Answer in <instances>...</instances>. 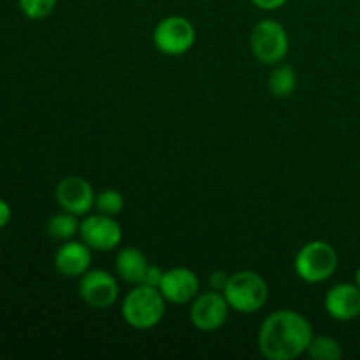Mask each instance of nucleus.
<instances>
[{
    "label": "nucleus",
    "instance_id": "1",
    "mask_svg": "<svg viewBox=\"0 0 360 360\" xmlns=\"http://www.w3.org/2000/svg\"><path fill=\"white\" fill-rule=\"evenodd\" d=\"M313 327L302 313L278 309L260 323L257 345L267 360H294L308 352Z\"/></svg>",
    "mask_w": 360,
    "mask_h": 360
},
{
    "label": "nucleus",
    "instance_id": "2",
    "mask_svg": "<svg viewBox=\"0 0 360 360\" xmlns=\"http://www.w3.org/2000/svg\"><path fill=\"white\" fill-rule=\"evenodd\" d=\"M167 301L158 288L148 285H134L122 301V316L127 326L137 330L157 327L164 320Z\"/></svg>",
    "mask_w": 360,
    "mask_h": 360
},
{
    "label": "nucleus",
    "instance_id": "3",
    "mask_svg": "<svg viewBox=\"0 0 360 360\" xmlns=\"http://www.w3.org/2000/svg\"><path fill=\"white\" fill-rule=\"evenodd\" d=\"M221 292L231 309L245 315L260 311L269 299V287L255 271H239L231 274Z\"/></svg>",
    "mask_w": 360,
    "mask_h": 360
},
{
    "label": "nucleus",
    "instance_id": "4",
    "mask_svg": "<svg viewBox=\"0 0 360 360\" xmlns=\"http://www.w3.org/2000/svg\"><path fill=\"white\" fill-rule=\"evenodd\" d=\"M340 255L330 243L315 239L302 246L294 260L297 276L306 283H323L329 280L338 269Z\"/></svg>",
    "mask_w": 360,
    "mask_h": 360
},
{
    "label": "nucleus",
    "instance_id": "5",
    "mask_svg": "<svg viewBox=\"0 0 360 360\" xmlns=\"http://www.w3.org/2000/svg\"><path fill=\"white\" fill-rule=\"evenodd\" d=\"M252 53L259 62L266 65H278L288 53V34L283 25L276 20H260L253 27L250 37Z\"/></svg>",
    "mask_w": 360,
    "mask_h": 360
},
{
    "label": "nucleus",
    "instance_id": "6",
    "mask_svg": "<svg viewBox=\"0 0 360 360\" xmlns=\"http://www.w3.org/2000/svg\"><path fill=\"white\" fill-rule=\"evenodd\" d=\"M197 32L192 21L185 16H167L157 23L153 30V44L162 55L181 56L195 44Z\"/></svg>",
    "mask_w": 360,
    "mask_h": 360
},
{
    "label": "nucleus",
    "instance_id": "7",
    "mask_svg": "<svg viewBox=\"0 0 360 360\" xmlns=\"http://www.w3.org/2000/svg\"><path fill=\"white\" fill-rule=\"evenodd\" d=\"M229 311H231V306L224 292L211 288L210 292L199 294L190 302L188 316L195 329L202 333H213L227 322Z\"/></svg>",
    "mask_w": 360,
    "mask_h": 360
},
{
    "label": "nucleus",
    "instance_id": "8",
    "mask_svg": "<svg viewBox=\"0 0 360 360\" xmlns=\"http://www.w3.org/2000/svg\"><path fill=\"white\" fill-rule=\"evenodd\" d=\"M79 297L94 309H105L116 304L120 287L116 278L105 269H90L79 278Z\"/></svg>",
    "mask_w": 360,
    "mask_h": 360
},
{
    "label": "nucleus",
    "instance_id": "9",
    "mask_svg": "<svg viewBox=\"0 0 360 360\" xmlns=\"http://www.w3.org/2000/svg\"><path fill=\"white\" fill-rule=\"evenodd\" d=\"M81 241L86 243L94 252H111L122 245L123 231L122 225L109 214H90L81 221L79 227Z\"/></svg>",
    "mask_w": 360,
    "mask_h": 360
},
{
    "label": "nucleus",
    "instance_id": "10",
    "mask_svg": "<svg viewBox=\"0 0 360 360\" xmlns=\"http://www.w3.org/2000/svg\"><path fill=\"white\" fill-rule=\"evenodd\" d=\"M55 199L60 210L76 214V217H83L90 213L91 207H95L97 193L88 179L81 176H67L60 179L56 185Z\"/></svg>",
    "mask_w": 360,
    "mask_h": 360
},
{
    "label": "nucleus",
    "instance_id": "11",
    "mask_svg": "<svg viewBox=\"0 0 360 360\" xmlns=\"http://www.w3.org/2000/svg\"><path fill=\"white\" fill-rule=\"evenodd\" d=\"M158 290L169 304H190L200 294V281L199 276L188 267H172L164 271Z\"/></svg>",
    "mask_w": 360,
    "mask_h": 360
},
{
    "label": "nucleus",
    "instance_id": "12",
    "mask_svg": "<svg viewBox=\"0 0 360 360\" xmlns=\"http://www.w3.org/2000/svg\"><path fill=\"white\" fill-rule=\"evenodd\" d=\"M323 306L336 322H352L360 316V288L355 283H338L323 299Z\"/></svg>",
    "mask_w": 360,
    "mask_h": 360
},
{
    "label": "nucleus",
    "instance_id": "13",
    "mask_svg": "<svg viewBox=\"0 0 360 360\" xmlns=\"http://www.w3.org/2000/svg\"><path fill=\"white\" fill-rule=\"evenodd\" d=\"M94 250L84 241H63L55 253V269L63 278H81L91 266Z\"/></svg>",
    "mask_w": 360,
    "mask_h": 360
},
{
    "label": "nucleus",
    "instance_id": "14",
    "mask_svg": "<svg viewBox=\"0 0 360 360\" xmlns=\"http://www.w3.org/2000/svg\"><path fill=\"white\" fill-rule=\"evenodd\" d=\"M148 266H150L148 259L136 246H125V248H122L115 260L116 274L120 276V280L129 285L143 283V278Z\"/></svg>",
    "mask_w": 360,
    "mask_h": 360
},
{
    "label": "nucleus",
    "instance_id": "15",
    "mask_svg": "<svg viewBox=\"0 0 360 360\" xmlns=\"http://www.w3.org/2000/svg\"><path fill=\"white\" fill-rule=\"evenodd\" d=\"M81 221L77 220L76 214L67 213L62 210V213L53 214L48 220V234L49 238L56 239V241H70L79 234Z\"/></svg>",
    "mask_w": 360,
    "mask_h": 360
},
{
    "label": "nucleus",
    "instance_id": "16",
    "mask_svg": "<svg viewBox=\"0 0 360 360\" xmlns=\"http://www.w3.org/2000/svg\"><path fill=\"white\" fill-rule=\"evenodd\" d=\"M297 88V74L287 63H278L269 76V90L276 98H287Z\"/></svg>",
    "mask_w": 360,
    "mask_h": 360
},
{
    "label": "nucleus",
    "instance_id": "17",
    "mask_svg": "<svg viewBox=\"0 0 360 360\" xmlns=\"http://www.w3.org/2000/svg\"><path fill=\"white\" fill-rule=\"evenodd\" d=\"M306 355L313 360H340L343 357V348L340 341L330 336H313Z\"/></svg>",
    "mask_w": 360,
    "mask_h": 360
},
{
    "label": "nucleus",
    "instance_id": "18",
    "mask_svg": "<svg viewBox=\"0 0 360 360\" xmlns=\"http://www.w3.org/2000/svg\"><path fill=\"white\" fill-rule=\"evenodd\" d=\"M95 207H97L98 213L109 214V217H118L120 213L125 207V199H123L122 193L115 188H105L102 192L97 193V199H95Z\"/></svg>",
    "mask_w": 360,
    "mask_h": 360
},
{
    "label": "nucleus",
    "instance_id": "19",
    "mask_svg": "<svg viewBox=\"0 0 360 360\" xmlns=\"http://www.w3.org/2000/svg\"><path fill=\"white\" fill-rule=\"evenodd\" d=\"M58 0H18L21 14L28 20H44L55 11Z\"/></svg>",
    "mask_w": 360,
    "mask_h": 360
},
{
    "label": "nucleus",
    "instance_id": "20",
    "mask_svg": "<svg viewBox=\"0 0 360 360\" xmlns=\"http://www.w3.org/2000/svg\"><path fill=\"white\" fill-rule=\"evenodd\" d=\"M162 278H164V271H162L158 266H155V264H150L146 273H144L143 283L141 285H148V287L158 288L162 283Z\"/></svg>",
    "mask_w": 360,
    "mask_h": 360
},
{
    "label": "nucleus",
    "instance_id": "21",
    "mask_svg": "<svg viewBox=\"0 0 360 360\" xmlns=\"http://www.w3.org/2000/svg\"><path fill=\"white\" fill-rule=\"evenodd\" d=\"M229 280V274H225L224 271H213L210 276V285L213 290H224L225 285H227Z\"/></svg>",
    "mask_w": 360,
    "mask_h": 360
},
{
    "label": "nucleus",
    "instance_id": "22",
    "mask_svg": "<svg viewBox=\"0 0 360 360\" xmlns=\"http://www.w3.org/2000/svg\"><path fill=\"white\" fill-rule=\"evenodd\" d=\"M288 0H252V4L255 7H259L260 11H276L280 7H283Z\"/></svg>",
    "mask_w": 360,
    "mask_h": 360
},
{
    "label": "nucleus",
    "instance_id": "23",
    "mask_svg": "<svg viewBox=\"0 0 360 360\" xmlns=\"http://www.w3.org/2000/svg\"><path fill=\"white\" fill-rule=\"evenodd\" d=\"M13 217V210H11L9 202L6 199H0V229L6 227Z\"/></svg>",
    "mask_w": 360,
    "mask_h": 360
},
{
    "label": "nucleus",
    "instance_id": "24",
    "mask_svg": "<svg viewBox=\"0 0 360 360\" xmlns=\"http://www.w3.org/2000/svg\"><path fill=\"white\" fill-rule=\"evenodd\" d=\"M355 285L360 288V266L357 267V271H355Z\"/></svg>",
    "mask_w": 360,
    "mask_h": 360
}]
</instances>
